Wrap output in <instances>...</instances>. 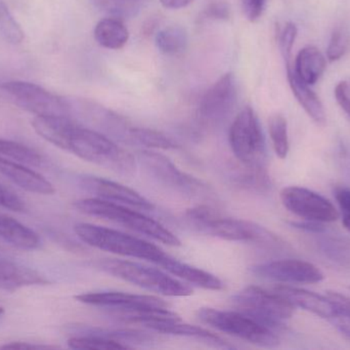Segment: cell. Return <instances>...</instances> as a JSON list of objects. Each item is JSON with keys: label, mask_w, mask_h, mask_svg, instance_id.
<instances>
[{"label": "cell", "mask_w": 350, "mask_h": 350, "mask_svg": "<svg viewBox=\"0 0 350 350\" xmlns=\"http://www.w3.org/2000/svg\"><path fill=\"white\" fill-rule=\"evenodd\" d=\"M197 316L204 324L257 347L273 349L280 345L275 331L238 310L224 312L205 308L198 310Z\"/></svg>", "instance_id": "7"}, {"label": "cell", "mask_w": 350, "mask_h": 350, "mask_svg": "<svg viewBox=\"0 0 350 350\" xmlns=\"http://www.w3.org/2000/svg\"><path fill=\"white\" fill-rule=\"evenodd\" d=\"M0 154L29 166H40L44 162L42 156L32 148L10 140L0 139Z\"/></svg>", "instance_id": "33"}, {"label": "cell", "mask_w": 350, "mask_h": 350, "mask_svg": "<svg viewBox=\"0 0 350 350\" xmlns=\"http://www.w3.org/2000/svg\"><path fill=\"white\" fill-rule=\"evenodd\" d=\"M67 151L119 174L133 175L135 160L112 139L96 129L76 123L70 134Z\"/></svg>", "instance_id": "2"}, {"label": "cell", "mask_w": 350, "mask_h": 350, "mask_svg": "<svg viewBox=\"0 0 350 350\" xmlns=\"http://www.w3.org/2000/svg\"><path fill=\"white\" fill-rule=\"evenodd\" d=\"M74 230L78 238L88 246L113 254L142 259L155 264L166 256L156 245L118 230L88 223L76 224Z\"/></svg>", "instance_id": "4"}, {"label": "cell", "mask_w": 350, "mask_h": 350, "mask_svg": "<svg viewBox=\"0 0 350 350\" xmlns=\"http://www.w3.org/2000/svg\"><path fill=\"white\" fill-rule=\"evenodd\" d=\"M230 179L238 186L255 192H267L271 189V181L263 164H246L232 168Z\"/></svg>", "instance_id": "28"}, {"label": "cell", "mask_w": 350, "mask_h": 350, "mask_svg": "<svg viewBox=\"0 0 350 350\" xmlns=\"http://www.w3.org/2000/svg\"><path fill=\"white\" fill-rule=\"evenodd\" d=\"M158 266L163 267L168 273L174 275V277H179L189 284L197 286V287L203 288L206 290H212V291H220L224 289V285L217 277L202 271L197 267L191 266L180 262L176 259L166 255L157 263Z\"/></svg>", "instance_id": "21"}, {"label": "cell", "mask_w": 350, "mask_h": 350, "mask_svg": "<svg viewBox=\"0 0 350 350\" xmlns=\"http://www.w3.org/2000/svg\"><path fill=\"white\" fill-rule=\"evenodd\" d=\"M131 143L139 144L144 147L151 149H175L178 147L174 140L164 135L161 132L146 127H131Z\"/></svg>", "instance_id": "32"}, {"label": "cell", "mask_w": 350, "mask_h": 350, "mask_svg": "<svg viewBox=\"0 0 350 350\" xmlns=\"http://www.w3.org/2000/svg\"><path fill=\"white\" fill-rule=\"evenodd\" d=\"M326 58L316 47H306L298 53L293 68L298 77L308 86H314L326 70Z\"/></svg>", "instance_id": "26"}, {"label": "cell", "mask_w": 350, "mask_h": 350, "mask_svg": "<svg viewBox=\"0 0 350 350\" xmlns=\"http://www.w3.org/2000/svg\"><path fill=\"white\" fill-rule=\"evenodd\" d=\"M0 207L14 212H24L26 210L24 201L12 191L0 185Z\"/></svg>", "instance_id": "40"}, {"label": "cell", "mask_w": 350, "mask_h": 350, "mask_svg": "<svg viewBox=\"0 0 350 350\" xmlns=\"http://www.w3.org/2000/svg\"><path fill=\"white\" fill-rule=\"evenodd\" d=\"M297 27L294 23H287L280 35V49H281L283 59H289L292 57V49L297 37Z\"/></svg>", "instance_id": "38"}, {"label": "cell", "mask_w": 350, "mask_h": 350, "mask_svg": "<svg viewBox=\"0 0 350 350\" xmlns=\"http://www.w3.org/2000/svg\"><path fill=\"white\" fill-rule=\"evenodd\" d=\"M284 207L304 221L331 223L339 218V212L329 199L310 189L289 186L281 191Z\"/></svg>", "instance_id": "12"}, {"label": "cell", "mask_w": 350, "mask_h": 350, "mask_svg": "<svg viewBox=\"0 0 350 350\" xmlns=\"http://www.w3.org/2000/svg\"><path fill=\"white\" fill-rule=\"evenodd\" d=\"M156 47L166 55H176L183 53L189 45V34L180 26H168L156 35Z\"/></svg>", "instance_id": "30"}, {"label": "cell", "mask_w": 350, "mask_h": 350, "mask_svg": "<svg viewBox=\"0 0 350 350\" xmlns=\"http://www.w3.org/2000/svg\"><path fill=\"white\" fill-rule=\"evenodd\" d=\"M79 184L84 190L96 195L98 199L135 208L142 211L154 210L153 203L143 195L114 181L100 177L82 176L80 177Z\"/></svg>", "instance_id": "16"}, {"label": "cell", "mask_w": 350, "mask_h": 350, "mask_svg": "<svg viewBox=\"0 0 350 350\" xmlns=\"http://www.w3.org/2000/svg\"><path fill=\"white\" fill-rule=\"evenodd\" d=\"M287 69L288 82L294 96L297 99L302 108L304 109L308 116L319 125H325L326 123V113L320 98L312 92L308 84H304L297 74L294 71L291 59L284 60Z\"/></svg>", "instance_id": "20"}, {"label": "cell", "mask_w": 350, "mask_h": 350, "mask_svg": "<svg viewBox=\"0 0 350 350\" xmlns=\"http://www.w3.org/2000/svg\"><path fill=\"white\" fill-rule=\"evenodd\" d=\"M98 265L102 271L113 277L161 295L177 297L193 294V289L189 286L170 277L159 269L146 266L141 263L105 259L100 261Z\"/></svg>", "instance_id": "5"}, {"label": "cell", "mask_w": 350, "mask_h": 350, "mask_svg": "<svg viewBox=\"0 0 350 350\" xmlns=\"http://www.w3.org/2000/svg\"><path fill=\"white\" fill-rule=\"evenodd\" d=\"M193 1V0H161V3L168 10H179L185 8Z\"/></svg>", "instance_id": "46"}, {"label": "cell", "mask_w": 350, "mask_h": 350, "mask_svg": "<svg viewBox=\"0 0 350 350\" xmlns=\"http://www.w3.org/2000/svg\"><path fill=\"white\" fill-rule=\"evenodd\" d=\"M76 123L77 121L72 117L36 115L31 125L41 138L57 147L67 150L70 134Z\"/></svg>", "instance_id": "23"}, {"label": "cell", "mask_w": 350, "mask_h": 350, "mask_svg": "<svg viewBox=\"0 0 350 350\" xmlns=\"http://www.w3.org/2000/svg\"><path fill=\"white\" fill-rule=\"evenodd\" d=\"M75 332L79 334L77 336H82V335L98 336L109 340L117 341L129 349H131L129 343L143 345H149L155 341V337L153 335L137 330H121V329L113 330V329H103L98 327L81 326L78 327V329L76 328Z\"/></svg>", "instance_id": "29"}, {"label": "cell", "mask_w": 350, "mask_h": 350, "mask_svg": "<svg viewBox=\"0 0 350 350\" xmlns=\"http://www.w3.org/2000/svg\"><path fill=\"white\" fill-rule=\"evenodd\" d=\"M0 173L12 183L29 192L49 195L55 192V187L42 175L30 170L18 162H10L0 156Z\"/></svg>", "instance_id": "19"}, {"label": "cell", "mask_w": 350, "mask_h": 350, "mask_svg": "<svg viewBox=\"0 0 350 350\" xmlns=\"http://www.w3.org/2000/svg\"><path fill=\"white\" fill-rule=\"evenodd\" d=\"M250 273L262 279L285 284H317L325 277L316 265L297 259L261 263L250 267Z\"/></svg>", "instance_id": "15"}, {"label": "cell", "mask_w": 350, "mask_h": 350, "mask_svg": "<svg viewBox=\"0 0 350 350\" xmlns=\"http://www.w3.org/2000/svg\"><path fill=\"white\" fill-rule=\"evenodd\" d=\"M350 49V33L347 28L338 27L333 31L327 49V58L329 61L335 62L345 57Z\"/></svg>", "instance_id": "37"}, {"label": "cell", "mask_w": 350, "mask_h": 350, "mask_svg": "<svg viewBox=\"0 0 350 350\" xmlns=\"http://www.w3.org/2000/svg\"><path fill=\"white\" fill-rule=\"evenodd\" d=\"M238 102V88L234 74H224L200 98L197 116L204 125H221L230 117Z\"/></svg>", "instance_id": "11"}, {"label": "cell", "mask_w": 350, "mask_h": 350, "mask_svg": "<svg viewBox=\"0 0 350 350\" xmlns=\"http://www.w3.org/2000/svg\"><path fill=\"white\" fill-rule=\"evenodd\" d=\"M49 279L34 269L0 258V289L14 291L30 286H44Z\"/></svg>", "instance_id": "22"}, {"label": "cell", "mask_w": 350, "mask_h": 350, "mask_svg": "<svg viewBox=\"0 0 350 350\" xmlns=\"http://www.w3.org/2000/svg\"><path fill=\"white\" fill-rule=\"evenodd\" d=\"M335 97L339 106L350 116V88L349 82H341L335 88Z\"/></svg>", "instance_id": "43"}, {"label": "cell", "mask_w": 350, "mask_h": 350, "mask_svg": "<svg viewBox=\"0 0 350 350\" xmlns=\"http://www.w3.org/2000/svg\"><path fill=\"white\" fill-rule=\"evenodd\" d=\"M238 312L256 320L273 331L284 328L286 321L293 316L295 308L275 291L269 292L255 286L245 288L232 297Z\"/></svg>", "instance_id": "6"}, {"label": "cell", "mask_w": 350, "mask_h": 350, "mask_svg": "<svg viewBox=\"0 0 350 350\" xmlns=\"http://www.w3.org/2000/svg\"><path fill=\"white\" fill-rule=\"evenodd\" d=\"M0 36L12 45H20L25 37L22 27L2 0H0Z\"/></svg>", "instance_id": "35"}, {"label": "cell", "mask_w": 350, "mask_h": 350, "mask_svg": "<svg viewBox=\"0 0 350 350\" xmlns=\"http://www.w3.org/2000/svg\"><path fill=\"white\" fill-rule=\"evenodd\" d=\"M230 148L242 164L265 166L267 147L258 117L251 107L239 112L230 125L228 134Z\"/></svg>", "instance_id": "8"}, {"label": "cell", "mask_w": 350, "mask_h": 350, "mask_svg": "<svg viewBox=\"0 0 350 350\" xmlns=\"http://www.w3.org/2000/svg\"><path fill=\"white\" fill-rule=\"evenodd\" d=\"M92 5L113 18L120 20L135 18L141 12L146 0H90Z\"/></svg>", "instance_id": "31"}, {"label": "cell", "mask_w": 350, "mask_h": 350, "mask_svg": "<svg viewBox=\"0 0 350 350\" xmlns=\"http://www.w3.org/2000/svg\"><path fill=\"white\" fill-rule=\"evenodd\" d=\"M145 327L154 331V332L198 339V340L204 341V342H207L208 345H213L215 347H222V349H230L232 347L213 333L209 332L205 329L200 328V327L183 324L181 321L152 322L145 325Z\"/></svg>", "instance_id": "24"}, {"label": "cell", "mask_w": 350, "mask_h": 350, "mask_svg": "<svg viewBox=\"0 0 350 350\" xmlns=\"http://www.w3.org/2000/svg\"><path fill=\"white\" fill-rule=\"evenodd\" d=\"M70 114L74 121L90 129H96L109 138L131 143V125L120 115L102 105L86 99L66 97Z\"/></svg>", "instance_id": "10"}, {"label": "cell", "mask_w": 350, "mask_h": 350, "mask_svg": "<svg viewBox=\"0 0 350 350\" xmlns=\"http://www.w3.org/2000/svg\"><path fill=\"white\" fill-rule=\"evenodd\" d=\"M269 132L275 154L281 160H285L289 153L290 147L288 123L285 117L280 113L271 115L269 118Z\"/></svg>", "instance_id": "34"}, {"label": "cell", "mask_w": 350, "mask_h": 350, "mask_svg": "<svg viewBox=\"0 0 350 350\" xmlns=\"http://www.w3.org/2000/svg\"><path fill=\"white\" fill-rule=\"evenodd\" d=\"M139 160L156 180L175 191L191 197L201 195L206 190V185L201 181L181 172L174 162L163 154L158 153L153 150H143L139 152Z\"/></svg>", "instance_id": "14"}, {"label": "cell", "mask_w": 350, "mask_h": 350, "mask_svg": "<svg viewBox=\"0 0 350 350\" xmlns=\"http://www.w3.org/2000/svg\"><path fill=\"white\" fill-rule=\"evenodd\" d=\"M329 298L333 300L337 308L342 312H347L350 314V299L342 294L337 293V292H328Z\"/></svg>", "instance_id": "44"}, {"label": "cell", "mask_w": 350, "mask_h": 350, "mask_svg": "<svg viewBox=\"0 0 350 350\" xmlns=\"http://www.w3.org/2000/svg\"><path fill=\"white\" fill-rule=\"evenodd\" d=\"M0 90L5 92L16 106L35 115L71 117L66 97L57 96L39 84L12 80L1 82Z\"/></svg>", "instance_id": "9"}, {"label": "cell", "mask_w": 350, "mask_h": 350, "mask_svg": "<svg viewBox=\"0 0 350 350\" xmlns=\"http://www.w3.org/2000/svg\"><path fill=\"white\" fill-rule=\"evenodd\" d=\"M206 20L226 21L230 18V4L224 0H215L208 4L207 8L202 12Z\"/></svg>", "instance_id": "39"}, {"label": "cell", "mask_w": 350, "mask_h": 350, "mask_svg": "<svg viewBox=\"0 0 350 350\" xmlns=\"http://www.w3.org/2000/svg\"><path fill=\"white\" fill-rule=\"evenodd\" d=\"M81 303L105 308L119 320H124L131 314L154 308H168L163 300L154 296L135 295L122 292H98L75 296Z\"/></svg>", "instance_id": "13"}, {"label": "cell", "mask_w": 350, "mask_h": 350, "mask_svg": "<svg viewBox=\"0 0 350 350\" xmlns=\"http://www.w3.org/2000/svg\"><path fill=\"white\" fill-rule=\"evenodd\" d=\"M94 39L100 47L108 49H120L129 39V31L118 18H103L94 28Z\"/></svg>", "instance_id": "27"}, {"label": "cell", "mask_w": 350, "mask_h": 350, "mask_svg": "<svg viewBox=\"0 0 350 350\" xmlns=\"http://www.w3.org/2000/svg\"><path fill=\"white\" fill-rule=\"evenodd\" d=\"M243 12L249 22H256L265 12L267 0H241Z\"/></svg>", "instance_id": "42"}, {"label": "cell", "mask_w": 350, "mask_h": 350, "mask_svg": "<svg viewBox=\"0 0 350 350\" xmlns=\"http://www.w3.org/2000/svg\"><path fill=\"white\" fill-rule=\"evenodd\" d=\"M4 314V310L3 308H1V306H0V318H1L2 316H3Z\"/></svg>", "instance_id": "47"}, {"label": "cell", "mask_w": 350, "mask_h": 350, "mask_svg": "<svg viewBox=\"0 0 350 350\" xmlns=\"http://www.w3.org/2000/svg\"><path fill=\"white\" fill-rule=\"evenodd\" d=\"M335 197L340 210L343 225L350 232V189H337L335 191Z\"/></svg>", "instance_id": "41"}, {"label": "cell", "mask_w": 350, "mask_h": 350, "mask_svg": "<svg viewBox=\"0 0 350 350\" xmlns=\"http://www.w3.org/2000/svg\"><path fill=\"white\" fill-rule=\"evenodd\" d=\"M273 291L285 298L294 308H301L320 318L331 321L337 314L336 304L328 296L319 295L291 286H277Z\"/></svg>", "instance_id": "17"}, {"label": "cell", "mask_w": 350, "mask_h": 350, "mask_svg": "<svg viewBox=\"0 0 350 350\" xmlns=\"http://www.w3.org/2000/svg\"><path fill=\"white\" fill-rule=\"evenodd\" d=\"M55 349L53 347L49 345H33L29 342H10L6 345H1L0 349Z\"/></svg>", "instance_id": "45"}, {"label": "cell", "mask_w": 350, "mask_h": 350, "mask_svg": "<svg viewBox=\"0 0 350 350\" xmlns=\"http://www.w3.org/2000/svg\"><path fill=\"white\" fill-rule=\"evenodd\" d=\"M187 221L199 232L230 242H255L267 248H283L284 242L267 228L251 221L221 217L208 205L187 210Z\"/></svg>", "instance_id": "1"}, {"label": "cell", "mask_w": 350, "mask_h": 350, "mask_svg": "<svg viewBox=\"0 0 350 350\" xmlns=\"http://www.w3.org/2000/svg\"><path fill=\"white\" fill-rule=\"evenodd\" d=\"M73 205L76 210L85 215L114 222L168 246L178 247L181 245L178 238L159 222L148 217L145 214L129 209L127 205H119L98 197L79 199Z\"/></svg>", "instance_id": "3"}, {"label": "cell", "mask_w": 350, "mask_h": 350, "mask_svg": "<svg viewBox=\"0 0 350 350\" xmlns=\"http://www.w3.org/2000/svg\"><path fill=\"white\" fill-rule=\"evenodd\" d=\"M0 238L23 250H35L40 246V238L34 230L2 213H0Z\"/></svg>", "instance_id": "25"}, {"label": "cell", "mask_w": 350, "mask_h": 350, "mask_svg": "<svg viewBox=\"0 0 350 350\" xmlns=\"http://www.w3.org/2000/svg\"><path fill=\"white\" fill-rule=\"evenodd\" d=\"M68 347L73 349H126L129 347H124L121 343L109 339L102 338L98 336H74L68 340Z\"/></svg>", "instance_id": "36"}, {"label": "cell", "mask_w": 350, "mask_h": 350, "mask_svg": "<svg viewBox=\"0 0 350 350\" xmlns=\"http://www.w3.org/2000/svg\"><path fill=\"white\" fill-rule=\"evenodd\" d=\"M317 252L332 264L350 268V238L324 229L310 232Z\"/></svg>", "instance_id": "18"}]
</instances>
